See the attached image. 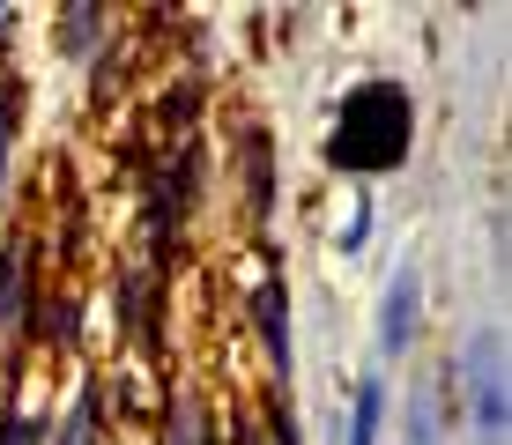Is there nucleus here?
<instances>
[{"instance_id":"obj_1","label":"nucleus","mask_w":512,"mask_h":445,"mask_svg":"<svg viewBox=\"0 0 512 445\" xmlns=\"http://www.w3.org/2000/svg\"><path fill=\"white\" fill-rule=\"evenodd\" d=\"M409 141H416L409 89L401 82H364L357 97L342 104V127L327 141V164H342V171H401Z\"/></svg>"},{"instance_id":"obj_2","label":"nucleus","mask_w":512,"mask_h":445,"mask_svg":"<svg viewBox=\"0 0 512 445\" xmlns=\"http://www.w3.org/2000/svg\"><path fill=\"white\" fill-rule=\"evenodd\" d=\"M468 371H475V423L498 438V431H505V356H498V342H490V334H475Z\"/></svg>"},{"instance_id":"obj_3","label":"nucleus","mask_w":512,"mask_h":445,"mask_svg":"<svg viewBox=\"0 0 512 445\" xmlns=\"http://www.w3.org/2000/svg\"><path fill=\"white\" fill-rule=\"evenodd\" d=\"M416 275H401L394 290H386V305H379V349H409V334H416Z\"/></svg>"},{"instance_id":"obj_4","label":"nucleus","mask_w":512,"mask_h":445,"mask_svg":"<svg viewBox=\"0 0 512 445\" xmlns=\"http://www.w3.org/2000/svg\"><path fill=\"white\" fill-rule=\"evenodd\" d=\"M253 312H260V334H268V356H275V371H290V312H282V282H275V275L260 282Z\"/></svg>"},{"instance_id":"obj_5","label":"nucleus","mask_w":512,"mask_h":445,"mask_svg":"<svg viewBox=\"0 0 512 445\" xmlns=\"http://www.w3.org/2000/svg\"><path fill=\"white\" fill-rule=\"evenodd\" d=\"M23 327V253L0 260V334Z\"/></svg>"},{"instance_id":"obj_6","label":"nucleus","mask_w":512,"mask_h":445,"mask_svg":"<svg viewBox=\"0 0 512 445\" xmlns=\"http://www.w3.org/2000/svg\"><path fill=\"white\" fill-rule=\"evenodd\" d=\"M379 408H386V386H379V379H364V394H357V438H349V445H372Z\"/></svg>"},{"instance_id":"obj_7","label":"nucleus","mask_w":512,"mask_h":445,"mask_svg":"<svg viewBox=\"0 0 512 445\" xmlns=\"http://www.w3.org/2000/svg\"><path fill=\"white\" fill-rule=\"evenodd\" d=\"M0 445H30V423H15V416H0Z\"/></svg>"},{"instance_id":"obj_8","label":"nucleus","mask_w":512,"mask_h":445,"mask_svg":"<svg viewBox=\"0 0 512 445\" xmlns=\"http://www.w3.org/2000/svg\"><path fill=\"white\" fill-rule=\"evenodd\" d=\"M60 445H90V423H82V416H67V431H60Z\"/></svg>"}]
</instances>
